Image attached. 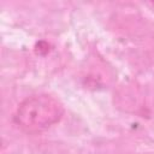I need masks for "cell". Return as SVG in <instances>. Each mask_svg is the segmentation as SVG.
<instances>
[{
	"label": "cell",
	"mask_w": 154,
	"mask_h": 154,
	"mask_svg": "<svg viewBox=\"0 0 154 154\" xmlns=\"http://www.w3.org/2000/svg\"><path fill=\"white\" fill-rule=\"evenodd\" d=\"M64 114V106L52 95L38 94L23 100L14 114V124L28 134L41 132L55 123Z\"/></svg>",
	"instance_id": "cell-1"
}]
</instances>
